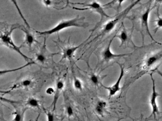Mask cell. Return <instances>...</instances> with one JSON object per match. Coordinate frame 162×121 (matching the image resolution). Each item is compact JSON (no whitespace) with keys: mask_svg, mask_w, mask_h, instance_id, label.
<instances>
[{"mask_svg":"<svg viewBox=\"0 0 162 121\" xmlns=\"http://www.w3.org/2000/svg\"><path fill=\"white\" fill-rule=\"evenodd\" d=\"M88 26V23L85 22V18L84 17H80L79 16H77L73 19L61 21L50 30L44 31H36V32L41 35H51L71 27L86 28Z\"/></svg>","mask_w":162,"mask_h":121,"instance_id":"cell-1","label":"cell"},{"mask_svg":"<svg viewBox=\"0 0 162 121\" xmlns=\"http://www.w3.org/2000/svg\"><path fill=\"white\" fill-rule=\"evenodd\" d=\"M18 28L19 29L20 26H17L16 25L14 26H12L10 30H8L7 31L4 32L3 33L1 32V37H0L1 42L2 44H3L4 46L17 52L19 54H20L26 61L28 62V63H29L30 58L27 56H26L22 53V51H20L21 46H17L13 42L12 38H11V35L12 32L14 30L18 29Z\"/></svg>","mask_w":162,"mask_h":121,"instance_id":"cell-2","label":"cell"},{"mask_svg":"<svg viewBox=\"0 0 162 121\" xmlns=\"http://www.w3.org/2000/svg\"><path fill=\"white\" fill-rule=\"evenodd\" d=\"M139 2L140 1L135 2L132 4L130 5L128 7L125 9L124 10L119 13L116 16L113 18H112L111 20L107 22L106 24L104 25L100 34L97 38L106 35L107 34L109 33L111 31L113 30L115 28L117 24L120 22L121 18H123L124 16L126 15L133 8L134 6H136L138 4V2Z\"/></svg>","mask_w":162,"mask_h":121,"instance_id":"cell-3","label":"cell"},{"mask_svg":"<svg viewBox=\"0 0 162 121\" xmlns=\"http://www.w3.org/2000/svg\"><path fill=\"white\" fill-rule=\"evenodd\" d=\"M150 77H151L152 82V91L151 97H150V101H149L151 107H152V114L150 115V117L153 116L155 121H158V117L160 115V111H159V108L157 106L156 100H157V98L159 96H161V95L156 92L155 80L153 78L152 73L150 74Z\"/></svg>","mask_w":162,"mask_h":121,"instance_id":"cell-4","label":"cell"},{"mask_svg":"<svg viewBox=\"0 0 162 121\" xmlns=\"http://www.w3.org/2000/svg\"><path fill=\"white\" fill-rule=\"evenodd\" d=\"M80 4H83L84 7H87L88 8H74V9L76 10H93L95 12H97L98 14H99L101 16V19H100L99 23L102 22L104 18H110L111 17L109 16V15L107 14L104 10V8L101 6V4L97 1H93L90 2L89 3H81Z\"/></svg>","mask_w":162,"mask_h":121,"instance_id":"cell-5","label":"cell"},{"mask_svg":"<svg viewBox=\"0 0 162 121\" xmlns=\"http://www.w3.org/2000/svg\"><path fill=\"white\" fill-rule=\"evenodd\" d=\"M117 63L120 68V73L119 77L116 80V82L113 85L110 87H106L103 85H101V86L103 87L104 89H106L108 91V97H109V99L116 95V94L120 91H121V87H120V83L122 79L124 76V66L122 64H120L119 63Z\"/></svg>","mask_w":162,"mask_h":121,"instance_id":"cell-6","label":"cell"},{"mask_svg":"<svg viewBox=\"0 0 162 121\" xmlns=\"http://www.w3.org/2000/svg\"><path fill=\"white\" fill-rule=\"evenodd\" d=\"M116 37V35L114 37H113L110 40L108 43L107 46L106 47L105 49L103 50V52L101 54V57L102 60L105 62L110 61L111 60H113L116 58H120V57H124V56H127L129 55V54H115L113 53H112L110 49L111 44L113 41L114 39Z\"/></svg>","mask_w":162,"mask_h":121,"instance_id":"cell-7","label":"cell"},{"mask_svg":"<svg viewBox=\"0 0 162 121\" xmlns=\"http://www.w3.org/2000/svg\"><path fill=\"white\" fill-rule=\"evenodd\" d=\"M151 6V3H150L149 6L147 8L146 10V11L144 12V13L141 16V26H142V29H144L146 30L147 33L150 36V38L152 39L153 41H154L155 42H156V43H158V44H160V45H162V44H161V43H158V42H156L155 40V39L153 38V37L151 35V33H150V30H149V25H148V20H149V19L148 18H149V14H150L151 10H152Z\"/></svg>","mask_w":162,"mask_h":121,"instance_id":"cell-8","label":"cell"},{"mask_svg":"<svg viewBox=\"0 0 162 121\" xmlns=\"http://www.w3.org/2000/svg\"><path fill=\"white\" fill-rule=\"evenodd\" d=\"M90 38V36L89 37L88 39L84 41L81 44H80V45H78L77 46H69L67 47L66 48H65L63 49V52H62V59L61 60L63 59H68V60H71L75 54L76 52L77 51L79 48L82 45L84 44L85 42L88 41V40ZM60 60V61H61Z\"/></svg>","mask_w":162,"mask_h":121,"instance_id":"cell-9","label":"cell"},{"mask_svg":"<svg viewBox=\"0 0 162 121\" xmlns=\"http://www.w3.org/2000/svg\"><path fill=\"white\" fill-rule=\"evenodd\" d=\"M122 26L123 29L121 30L120 32L119 33L118 35H116V37L118 38L120 40L121 44L120 47L126 45L128 42H130L134 44L132 41V31H129L126 30L123 24H122Z\"/></svg>","mask_w":162,"mask_h":121,"instance_id":"cell-10","label":"cell"},{"mask_svg":"<svg viewBox=\"0 0 162 121\" xmlns=\"http://www.w3.org/2000/svg\"><path fill=\"white\" fill-rule=\"evenodd\" d=\"M162 58V52L157 53L155 54L148 57L143 63V69L146 70L153 67L155 64H156Z\"/></svg>","mask_w":162,"mask_h":121,"instance_id":"cell-11","label":"cell"},{"mask_svg":"<svg viewBox=\"0 0 162 121\" xmlns=\"http://www.w3.org/2000/svg\"><path fill=\"white\" fill-rule=\"evenodd\" d=\"M65 87L64 82L62 79H58L56 82L55 87V93L54 95V99L52 102V106L53 107V110L54 111L56 108V104L59 99L60 94Z\"/></svg>","mask_w":162,"mask_h":121,"instance_id":"cell-12","label":"cell"},{"mask_svg":"<svg viewBox=\"0 0 162 121\" xmlns=\"http://www.w3.org/2000/svg\"><path fill=\"white\" fill-rule=\"evenodd\" d=\"M33 82L32 79H26L14 85L8 91L3 92V94L8 93L10 92L13 90H16V89L30 88L31 87L33 86Z\"/></svg>","mask_w":162,"mask_h":121,"instance_id":"cell-13","label":"cell"},{"mask_svg":"<svg viewBox=\"0 0 162 121\" xmlns=\"http://www.w3.org/2000/svg\"><path fill=\"white\" fill-rule=\"evenodd\" d=\"M107 106L108 104L106 101L102 99L99 100L98 101L95 106V112L98 115L103 117L107 109Z\"/></svg>","mask_w":162,"mask_h":121,"instance_id":"cell-14","label":"cell"},{"mask_svg":"<svg viewBox=\"0 0 162 121\" xmlns=\"http://www.w3.org/2000/svg\"><path fill=\"white\" fill-rule=\"evenodd\" d=\"M20 30H23L25 33V43L27 46L31 48L34 43L36 42L34 35L26 28H23L20 29Z\"/></svg>","mask_w":162,"mask_h":121,"instance_id":"cell-15","label":"cell"},{"mask_svg":"<svg viewBox=\"0 0 162 121\" xmlns=\"http://www.w3.org/2000/svg\"><path fill=\"white\" fill-rule=\"evenodd\" d=\"M106 76L100 77L99 75H97L95 73H91L89 77V79L91 83L95 86H98L99 85L101 84V82L102 79Z\"/></svg>","mask_w":162,"mask_h":121,"instance_id":"cell-16","label":"cell"},{"mask_svg":"<svg viewBox=\"0 0 162 121\" xmlns=\"http://www.w3.org/2000/svg\"><path fill=\"white\" fill-rule=\"evenodd\" d=\"M26 104L27 106L31 107L32 108H39L40 107L39 101L36 98H33V97H31L28 99Z\"/></svg>","mask_w":162,"mask_h":121,"instance_id":"cell-17","label":"cell"},{"mask_svg":"<svg viewBox=\"0 0 162 121\" xmlns=\"http://www.w3.org/2000/svg\"><path fill=\"white\" fill-rule=\"evenodd\" d=\"M73 86L74 88L77 91H82L83 88L82 83L81 79L75 76L73 78Z\"/></svg>","mask_w":162,"mask_h":121,"instance_id":"cell-18","label":"cell"},{"mask_svg":"<svg viewBox=\"0 0 162 121\" xmlns=\"http://www.w3.org/2000/svg\"><path fill=\"white\" fill-rule=\"evenodd\" d=\"M46 60H47V58L45 54L43 53H40L36 54L34 62L35 63H38L41 64H44L46 62Z\"/></svg>","mask_w":162,"mask_h":121,"instance_id":"cell-19","label":"cell"},{"mask_svg":"<svg viewBox=\"0 0 162 121\" xmlns=\"http://www.w3.org/2000/svg\"><path fill=\"white\" fill-rule=\"evenodd\" d=\"M24 112L21 113L17 110L15 112H13V115H14L13 121H24Z\"/></svg>","mask_w":162,"mask_h":121,"instance_id":"cell-20","label":"cell"},{"mask_svg":"<svg viewBox=\"0 0 162 121\" xmlns=\"http://www.w3.org/2000/svg\"><path fill=\"white\" fill-rule=\"evenodd\" d=\"M66 112L67 115L68 117H71L73 116L74 112L73 108L71 105H68L66 106Z\"/></svg>","mask_w":162,"mask_h":121,"instance_id":"cell-21","label":"cell"},{"mask_svg":"<svg viewBox=\"0 0 162 121\" xmlns=\"http://www.w3.org/2000/svg\"><path fill=\"white\" fill-rule=\"evenodd\" d=\"M156 23V28L155 30V33L159 30L160 28H162V18L159 16V14H157V19L155 21Z\"/></svg>","mask_w":162,"mask_h":121,"instance_id":"cell-22","label":"cell"},{"mask_svg":"<svg viewBox=\"0 0 162 121\" xmlns=\"http://www.w3.org/2000/svg\"><path fill=\"white\" fill-rule=\"evenodd\" d=\"M47 121H55V117L54 113L48 111L46 112Z\"/></svg>","mask_w":162,"mask_h":121,"instance_id":"cell-23","label":"cell"},{"mask_svg":"<svg viewBox=\"0 0 162 121\" xmlns=\"http://www.w3.org/2000/svg\"><path fill=\"white\" fill-rule=\"evenodd\" d=\"M45 92L49 96H54L55 93V88H53L52 87H49L46 89Z\"/></svg>","mask_w":162,"mask_h":121,"instance_id":"cell-24","label":"cell"},{"mask_svg":"<svg viewBox=\"0 0 162 121\" xmlns=\"http://www.w3.org/2000/svg\"><path fill=\"white\" fill-rule=\"evenodd\" d=\"M42 3H43V5H45L46 7H50L51 5H52V2H53L51 1H49V0H47V1H42Z\"/></svg>","mask_w":162,"mask_h":121,"instance_id":"cell-25","label":"cell"},{"mask_svg":"<svg viewBox=\"0 0 162 121\" xmlns=\"http://www.w3.org/2000/svg\"><path fill=\"white\" fill-rule=\"evenodd\" d=\"M156 72L158 73V75H159L162 78V72H161V71H160L158 70H156Z\"/></svg>","mask_w":162,"mask_h":121,"instance_id":"cell-26","label":"cell"},{"mask_svg":"<svg viewBox=\"0 0 162 121\" xmlns=\"http://www.w3.org/2000/svg\"><path fill=\"white\" fill-rule=\"evenodd\" d=\"M40 114H39V115H38V116H37V118H36V121H39V116H40Z\"/></svg>","mask_w":162,"mask_h":121,"instance_id":"cell-27","label":"cell"},{"mask_svg":"<svg viewBox=\"0 0 162 121\" xmlns=\"http://www.w3.org/2000/svg\"><path fill=\"white\" fill-rule=\"evenodd\" d=\"M122 118H121V119H118V120H117V121H120L121 120H122Z\"/></svg>","mask_w":162,"mask_h":121,"instance_id":"cell-28","label":"cell"},{"mask_svg":"<svg viewBox=\"0 0 162 121\" xmlns=\"http://www.w3.org/2000/svg\"><path fill=\"white\" fill-rule=\"evenodd\" d=\"M142 121V119H141V120H140V121Z\"/></svg>","mask_w":162,"mask_h":121,"instance_id":"cell-29","label":"cell"}]
</instances>
